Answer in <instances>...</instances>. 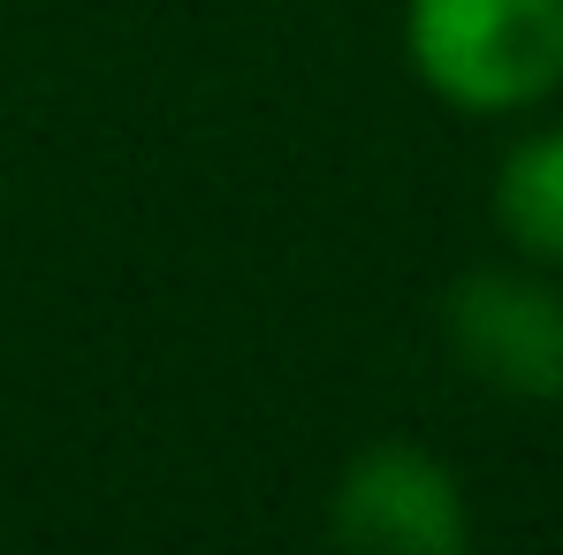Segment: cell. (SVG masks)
<instances>
[{
    "instance_id": "cell-2",
    "label": "cell",
    "mask_w": 563,
    "mask_h": 555,
    "mask_svg": "<svg viewBox=\"0 0 563 555\" xmlns=\"http://www.w3.org/2000/svg\"><path fill=\"white\" fill-rule=\"evenodd\" d=\"M442 343L503 403H563V289L549 267H472L442 297Z\"/></svg>"
},
{
    "instance_id": "cell-4",
    "label": "cell",
    "mask_w": 563,
    "mask_h": 555,
    "mask_svg": "<svg viewBox=\"0 0 563 555\" xmlns=\"http://www.w3.org/2000/svg\"><path fill=\"white\" fill-rule=\"evenodd\" d=\"M495 229L518 259L563 275V122L549 130H526L503 160H495Z\"/></svg>"
},
{
    "instance_id": "cell-3",
    "label": "cell",
    "mask_w": 563,
    "mask_h": 555,
    "mask_svg": "<svg viewBox=\"0 0 563 555\" xmlns=\"http://www.w3.org/2000/svg\"><path fill=\"white\" fill-rule=\"evenodd\" d=\"M328 533L358 555H465V479L419 442H366L328 487Z\"/></svg>"
},
{
    "instance_id": "cell-1",
    "label": "cell",
    "mask_w": 563,
    "mask_h": 555,
    "mask_svg": "<svg viewBox=\"0 0 563 555\" xmlns=\"http://www.w3.org/2000/svg\"><path fill=\"white\" fill-rule=\"evenodd\" d=\"M404 69L450 114L503 122L563 92V0H404Z\"/></svg>"
}]
</instances>
